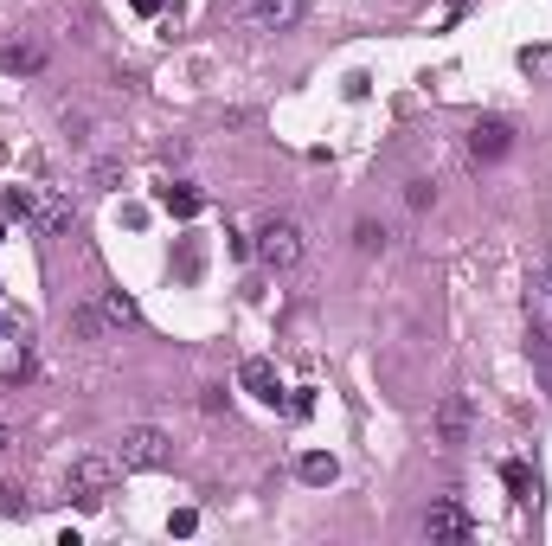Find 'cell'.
Masks as SVG:
<instances>
[{"label":"cell","mask_w":552,"mask_h":546,"mask_svg":"<svg viewBox=\"0 0 552 546\" xmlns=\"http://www.w3.org/2000/svg\"><path fill=\"white\" fill-rule=\"evenodd\" d=\"M103 315H110L116 328H129V322H135L142 309H135V296H122V290H103Z\"/></svg>","instance_id":"cell-15"},{"label":"cell","mask_w":552,"mask_h":546,"mask_svg":"<svg viewBox=\"0 0 552 546\" xmlns=\"http://www.w3.org/2000/svg\"><path fill=\"white\" fill-rule=\"evenodd\" d=\"M469 424H475L469 399H463V392H450V399L437 405V444H443V450H463V444H469Z\"/></svg>","instance_id":"cell-7"},{"label":"cell","mask_w":552,"mask_h":546,"mask_svg":"<svg viewBox=\"0 0 552 546\" xmlns=\"http://www.w3.org/2000/svg\"><path fill=\"white\" fill-rule=\"evenodd\" d=\"M251 251L264 257L270 270H296L302 251H309V232H302L296 219H264V225H257V245H251Z\"/></svg>","instance_id":"cell-2"},{"label":"cell","mask_w":552,"mask_h":546,"mask_svg":"<svg viewBox=\"0 0 552 546\" xmlns=\"http://www.w3.org/2000/svg\"><path fill=\"white\" fill-rule=\"evenodd\" d=\"M238 386L251 392V399H264V405H289V392H283V373H276L264 354H251V360L238 367Z\"/></svg>","instance_id":"cell-5"},{"label":"cell","mask_w":552,"mask_h":546,"mask_svg":"<svg viewBox=\"0 0 552 546\" xmlns=\"http://www.w3.org/2000/svg\"><path fill=\"white\" fill-rule=\"evenodd\" d=\"M116 450H110V457H103V450H90V457H78V463H71V476H65V495H71V502H78V508H103V502H110V489H116Z\"/></svg>","instance_id":"cell-1"},{"label":"cell","mask_w":552,"mask_h":546,"mask_svg":"<svg viewBox=\"0 0 552 546\" xmlns=\"http://www.w3.org/2000/svg\"><path fill=\"white\" fill-rule=\"evenodd\" d=\"M7 450H13V424L0 418V457H7Z\"/></svg>","instance_id":"cell-22"},{"label":"cell","mask_w":552,"mask_h":546,"mask_svg":"<svg viewBox=\"0 0 552 546\" xmlns=\"http://www.w3.org/2000/svg\"><path fill=\"white\" fill-rule=\"evenodd\" d=\"M334 476H341V463H334L328 450H309V457H302V482H315V489H328Z\"/></svg>","instance_id":"cell-13"},{"label":"cell","mask_w":552,"mask_h":546,"mask_svg":"<svg viewBox=\"0 0 552 546\" xmlns=\"http://www.w3.org/2000/svg\"><path fill=\"white\" fill-rule=\"evenodd\" d=\"M0 245H7V225H0Z\"/></svg>","instance_id":"cell-24"},{"label":"cell","mask_w":552,"mask_h":546,"mask_svg":"<svg viewBox=\"0 0 552 546\" xmlns=\"http://www.w3.org/2000/svg\"><path fill=\"white\" fill-rule=\"evenodd\" d=\"M116 463L122 469H167L174 463V444H167V431H155V424H129L116 437Z\"/></svg>","instance_id":"cell-3"},{"label":"cell","mask_w":552,"mask_h":546,"mask_svg":"<svg viewBox=\"0 0 552 546\" xmlns=\"http://www.w3.org/2000/svg\"><path fill=\"white\" fill-rule=\"evenodd\" d=\"M0 71H13V78H39L45 71V45L39 39H7L0 45Z\"/></svg>","instance_id":"cell-8"},{"label":"cell","mask_w":552,"mask_h":546,"mask_svg":"<svg viewBox=\"0 0 552 546\" xmlns=\"http://www.w3.org/2000/svg\"><path fill=\"white\" fill-rule=\"evenodd\" d=\"M431 200H437V187H431V180H405V206H411V212H424Z\"/></svg>","instance_id":"cell-18"},{"label":"cell","mask_w":552,"mask_h":546,"mask_svg":"<svg viewBox=\"0 0 552 546\" xmlns=\"http://www.w3.org/2000/svg\"><path fill=\"white\" fill-rule=\"evenodd\" d=\"M501 482H508V495H514V502H533V469L527 463H501Z\"/></svg>","instance_id":"cell-14"},{"label":"cell","mask_w":552,"mask_h":546,"mask_svg":"<svg viewBox=\"0 0 552 546\" xmlns=\"http://www.w3.org/2000/svg\"><path fill=\"white\" fill-rule=\"evenodd\" d=\"M527 360H533V373H540V386H546V399H552V328L533 315L527 322Z\"/></svg>","instance_id":"cell-10"},{"label":"cell","mask_w":552,"mask_h":546,"mask_svg":"<svg viewBox=\"0 0 552 546\" xmlns=\"http://www.w3.org/2000/svg\"><path fill=\"white\" fill-rule=\"evenodd\" d=\"M0 335H7V315H0Z\"/></svg>","instance_id":"cell-25"},{"label":"cell","mask_w":552,"mask_h":546,"mask_svg":"<svg viewBox=\"0 0 552 546\" xmlns=\"http://www.w3.org/2000/svg\"><path fill=\"white\" fill-rule=\"evenodd\" d=\"M0 514H26V489H13V482H7V489H0Z\"/></svg>","instance_id":"cell-21"},{"label":"cell","mask_w":552,"mask_h":546,"mask_svg":"<svg viewBox=\"0 0 552 546\" xmlns=\"http://www.w3.org/2000/svg\"><path fill=\"white\" fill-rule=\"evenodd\" d=\"M520 71H533V78H552V45H527V52H520Z\"/></svg>","instance_id":"cell-17"},{"label":"cell","mask_w":552,"mask_h":546,"mask_svg":"<svg viewBox=\"0 0 552 546\" xmlns=\"http://www.w3.org/2000/svg\"><path fill=\"white\" fill-rule=\"evenodd\" d=\"M354 245H360L366 257H379V251H386V225H379V219H360V225H354Z\"/></svg>","instance_id":"cell-16"},{"label":"cell","mask_w":552,"mask_h":546,"mask_svg":"<svg viewBox=\"0 0 552 546\" xmlns=\"http://www.w3.org/2000/svg\"><path fill=\"white\" fill-rule=\"evenodd\" d=\"M193 527H199V514H193V508H174V514H167V534H180V540H187Z\"/></svg>","instance_id":"cell-20"},{"label":"cell","mask_w":552,"mask_h":546,"mask_svg":"<svg viewBox=\"0 0 552 546\" xmlns=\"http://www.w3.org/2000/svg\"><path fill=\"white\" fill-rule=\"evenodd\" d=\"M533 302H540V309L552 315V264H540V270H533Z\"/></svg>","instance_id":"cell-19"},{"label":"cell","mask_w":552,"mask_h":546,"mask_svg":"<svg viewBox=\"0 0 552 546\" xmlns=\"http://www.w3.org/2000/svg\"><path fill=\"white\" fill-rule=\"evenodd\" d=\"M424 540H431V546H443V540H475V514L443 495V502L424 508Z\"/></svg>","instance_id":"cell-4"},{"label":"cell","mask_w":552,"mask_h":546,"mask_svg":"<svg viewBox=\"0 0 552 546\" xmlns=\"http://www.w3.org/2000/svg\"><path fill=\"white\" fill-rule=\"evenodd\" d=\"M129 7H135V13H161V0H129Z\"/></svg>","instance_id":"cell-23"},{"label":"cell","mask_w":552,"mask_h":546,"mask_svg":"<svg viewBox=\"0 0 552 546\" xmlns=\"http://www.w3.org/2000/svg\"><path fill=\"white\" fill-rule=\"evenodd\" d=\"M161 206L174 212V219H199V212H206V193L199 187H161Z\"/></svg>","instance_id":"cell-12"},{"label":"cell","mask_w":552,"mask_h":546,"mask_svg":"<svg viewBox=\"0 0 552 546\" xmlns=\"http://www.w3.org/2000/svg\"><path fill=\"white\" fill-rule=\"evenodd\" d=\"M244 7L257 13V26H270V33H289V26H302L309 0H244Z\"/></svg>","instance_id":"cell-9"},{"label":"cell","mask_w":552,"mask_h":546,"mask_svg":"<svg viewBox=\"0 0 552 546\" xmlns=\"http://www.w3.org/2000/svg\"><path fill=\"white\" fill-rule=\"evenodd\" d=\"M110 315H103V302H84V309H71V335H84V341H110Z\"/></svg>","instance_id":"cell-11"},{"label":"cell","mask_w":552,"mask_h":546,"mask_svg":"<svg viewBox=\"0 0 552 546\" xmlns=\"http://www.w3.org/2000/svg\"><path fill=\"white\" fill-rule=\"evenodd\" d=\"M508 148H514V123L508 116H482V123L469 129V155L475 161H501Z\"/></svg>","instance_id":"cell-6"}]
</instances>
